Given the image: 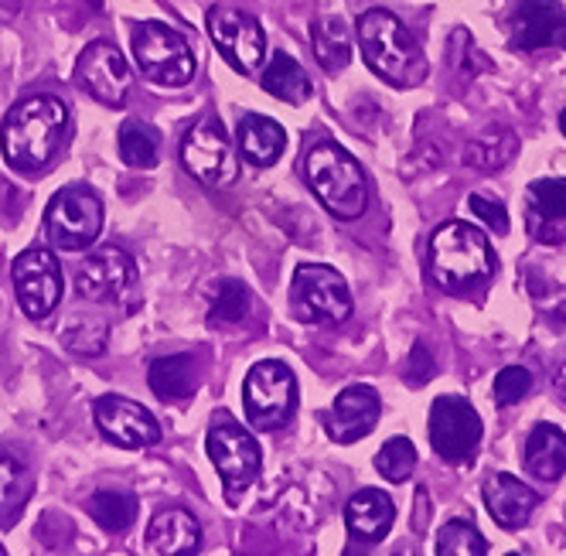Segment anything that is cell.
<instances>
[{"instance_id":"cell-31","label":"cell","mask_w":566,"mask_h":556,"mask_svg":"<svg viewBox=\"0 0 566 556\" xmlns=\"http://www.w3.org/2000/svg\"><path fill=\"white\" fill-rule=\"evenodd\" d=\"M86 508L93 515V523H99L106 533H124L140 512V505L130 492H96Z\"/></svg>"},{"instance_id":"cell-36","label":"cell","mask_w":566,"mask_h":556,"mask_svg":"<svg viewBox=\"0 0 566 556\" xmlns=\"http://www.w3.org/2000/svg\"><path fill=\"white\" fill-rule=\"evenodd\" d=\"M533 389V373L522 369V366H505L499 376H495V403L499 407H512V403H522L525 396Z\"/></svg>"},{"instance_id":"cell-7","label":"cell","mask_w":566,"mask_h":556,"mask_svg":"<svg viewBox=\"0 0 566 556\" xmlns=\"http://www.w3.org/2000/svg\"><path fill=\"white\" fill-rule=\"evenodd\" d=\"M294 317L304 325H342L352 317V294L345 276L332 266L307 263L291 284Z\"/></svg>"},{"instance_id":"cell-5","label":"cell","mask_w":566,"mask_h":556,"mask_svg":"<svg viewBox=\"0 0 566 556\" xmlns=\"http://www.w3.org/2000/svg\"><path fill=\"white\" fill-rule=\"evenodd\" d=\"M134 59H137L140 75L165 90L188 86L195 75V55H191V45L185 42V34L175 31L171 24H160V21L137 24Z\"/></svg>"},{"instance_id":"cell-29","label":"cell","mask_w":566,"mask_h":556,"mask_svg":"<svg viewBox=\"0 0 566 556\" xmlns=\"http://www.w3.org/2000/svg\"><path fill=\"white\" fill-rule=\"evenodd\" d=\"M518 150V140L509 127H492L484 130L468 150H464V161L474 168V171H499L505 168Z\"/></svg>"},{"instance_id":"cell-6","label":"cell","mask_w":566,"mask_h":556,"mask_svg":"<svg viewBox=\"0 0 566 556\" xmlns=\"http://www.w3.org/2000/svg\"><path fill=\"white\" fill-rule=\"evenodd\" d=\"M206 448L229 499H239V492H247L260 479V464H263L260 444L250 437V430L235 423L226 410L212 420Z\"/></svg>"},{"instance_id":"cell-9","label":"cell","mask_w":566,"mask_h":556,"mask_svg":"<svg viewBox=\"0 0 566 556\" xmlns=\"http://www.w3.org/2000/svg\"><path fill=\"white\" fill-rule=\"evenodd\" d=\"M242 403H247L250 423L256 430H280L297 407L294 373L276 359L256 363L242 386Z\"/></svg>"},{"instance_id":"cell-27","label":"cell","mask_w":566,"mask_h":556,"mask_svg":"<svg viewBox=\"0 0 566 556\" xmlns=\"http://www.w3.org/2000/svg\"><path fill=\"white\" fill-rule=\"evenodd\" d=\"M314 55L325 72H342L352 62V34L342 18H321L311 28Z\"/></svg>"},{"instance_id":"cell-24","label":"cell","mask_w":566,"mask_h":556,"mask_svg":"<svg viewBox=\"0 0 566 556\" xmlns=\"http://www.w3.org/2000/svg\"><path fill=\"white\" fill-rule=\"evenodd\" d=\"M522 461L530 468L533 479L539 482H556L566 471V433L556 423H539L533 433L525 437Z\"/></svg>"},{"instance_id":"cell-17","label":"cell","mask_w":566,"mask_h":556,"mask_svg":"<svg viewBox=\"0 0 566 556\" xmlns=\"http://www.w3.org/2000/svg\"><path fill=\"white\" fill-rule=\"evenodd\" d=\"M382 413V400L373 386H348L338 392L332 413L325 417V430L335 444H355L376 430Z\"/></svg>"},{"instance_id":"cell-10","label":"cell","mask_w":566,"mask_h":556,"mask_svg":"<svg viewBox=\"0 0 566 556\" xmlns=\"http://www.w3.org/2000/svg\"><path fill=\"white\" fill-rule=\"evenodd\" d=\"M181 161L201 185H209V188H229L239 178L232 140L226 137V127L216 120V116H206V120H198L185 134Z\"/></svg>"},{"instance_id":"cell-37","label":"cell","mask_w":566,"mask_h":556,"mask_svg":"<svg viewBox=\"0 0 566 556\" xmlns=\"http://www.w3.org/2000/svg\"><path fill=\"white\" fill-rule=\"evenodd\" d=\"M471 212L481 219V222H489L499 235H505L509 232V212H505V206L499 202L495 195H471Z\"/></svg>"},{"instance_id":"cell-14","label":"cell","mask_w":566,"mask_h":556,"mask_svg":"<svg viewBox=\"0 0 566 556\" xmlns=\"http://www.w3.org/2000/svg\"><path fill=\"white\" fill-rule=\"evenodd\" d=\"M509 45L515 52H563L566 11L559 0H515L509 18Z\"/></svg>"},{"instance_id":"cell-1","label":"cell","mask_w":566,"mask_h":556,"mask_svg":"<svg viewBox=\"0 0 566 556\" xmlns=\"http://www.w3.org/2000/svg\"><path fill=\"white\" fill-rule=\"evenodd\" d=\"M69 137V106L55 96H31L18 103L4 127H0V147L4 161L18 175H45L62 154Z\"/></svg>"},{"instance_id":"cell-26","label":"cell","mask_w":566,"mask_h":556,"mask_svg":"<svg viewBox=\"0 0 566 556\" xmlns=\"http://www.w3.org/2000/svg\"><path fill=\"white\" fill-rule=\"evenodd\" d=\"M260 86L266 96L291 103V106H301L304 99H311V78L291 55H273L270 65L263 69Z\"/></svg>"},{"instance_id":"cell-30","label":"cell","mask_w":566,"mask_h":556,"mask_svg":"<svg viewBox=\"0 0 566 556\" xmlns=\"http://www.w3.org/2000/svg\"><path fill=\"white\" fill-rule=\"evenodd\" d=\"M119 157H124V165L140 171L154 168L160 157V134L144 120H127L119 127Z\"/></svg>"},{"instance_id":"cell-25","label":"cell","mask_w":566,"mask_h":556,"mask_svg":"<svg viewBox=\"0 0 566 556\" xmlns=\"http://www.w3.org/2000/svg\"><path fill=\"white\" fill-rule=\"evenodd\" d=\"M147 382H150L157 400H165V403L188 400V396L198 392V382H201L198 359L195 355H168V359H154Z\"/></svg>"},{"instance_id":"cell-16","label":"cell","mask_w":566,"mask_h":556,"mask_svg":"<svg viewBox=\"0 0 566 556\" xmlns=\"http://www.w3.org/2000/svg\"><path fill=\"white\" fill-rule=\"evenodd\" d=\"M96 427L106 437L109 444L127 448V451H140V448H154L160 441V427L157 420L127 396H99L96 407Z\"/></svg>"},{"instance_id":"cell-4","label":"cell","mask_w":566,"mask_h":556,"mask_svg":"<svg viewBox=\"0 0 566 556\" xmlns=\"http://www.w3.org/2000/svg\"><path fill=\"white\" fill-rule=\"evenodd\" d=\"M301 171L317 195V202L325 206L335 219L352 222L366 212L369 206V185L361 175L358 161L338 147L335 140H321L301 157Z\"/></svg>"},{"instance_id":"cell-15","label":"cell","mask_w":566,"mask_h":556,"mask_svg":"<svg viewBox=\"0 0 566 556\" xmlns=\"http://www.w3.org/2000/svg\"><path fill=\"white\" fill-rule=\"evenodd\" d=\"M75 83L83 93H90L96 103L119 109L130 93V65L109 42H93L75 62Z\"/></svg>"},{"instance_id":"cell-32","label":"cell","mask_w":566,"mask_h":556,"mask_svg":"<svg viewBox=\"0 0 566 556\" xmlns=\"http://www.w3.org/2000/svg\"><path fill=\"white\" fill-rule=\"evenodd\" d=\"M253 311V294L242 281H222L219 284V294L209 307V322L212 325H242Z\"/></svg>"},{"instance_id":"cell-2","label":"cell","mask_w":566,"mask_h":556,"mask_svg":"<svg viewBox=\"0 0 566 556\" xmlns=\"http://www.w3.org/2000/svg\"><path fill=\"white\" fill-rule=\"evenodd\" d=\"M358 49L366 65L396 90L420 86L430 72L427 55L417 45V38L407 31V24L379 8L358 18Z\"/></svg>"},{"instance_id":"cell-3","label":"cell","mask_w":566,"mask_h":556,"mask_svg":"<svg viewBox=\"0 0 566 556\" xmlns=\"http://www.w3.org/2000/svg\"><path fill=\"white\" fill-rule=\"evenodd\" d=\"M499 260L492 240L478 225L451 219L430 235L433 281L448 294H471L495 273Z\"/></svg>"},{"instance_id":"cell-12","label":"cell","mask_w":566,"mask_h":556,"mask_svg":"<svg viewBox=\"0 0 566 556\" xmlns=\"http://www.w3.org/2000/svg\"><path fill=\"white\" fill-rule=\"evenodd\" d=\"M14 294L28 317L42 322L62 301V266L52 250H24L14 260Z\"/></svg>"},{"instance_id":"cell-35","label":"cell","mask_w":566,"mask_h":556,"mask_svg":"<svg viewBox=\"0 0 566 556\" xmlns=\"http://www.w3.org/2000/svg\"><path fill=\"white\" fill-rule=\"evenodd\" d=\"M62 342H65V348H72L78 355H96L106 345V322L93 314H86V317L75 314L62 332Z\"/></svg>"},{"instance_id":"cell-18","label":"cell","mask_w":566,"mask_h":556,"mask_svg":"<svg viewBox=\"0 0 566 556\" xmlns=\"http://www.w3.org/2000/svg\"><path fill=\"white\" fill-rule=\"evenodd\" d=\"M134 284V263L124 250H96L75 270V291L86 301H116Z\"/></svg>"},{"instance_id":"cell-41","label":"cell","mask_w":566,"mask_h":556,"mask_svg":"<svg viewBox=\"0 0 566 556\" xmlns=\"http://www.w3.org/2000/svg\"><path fill=\"white\" fill-rule=\"evenodd\" d=\"M0 553H4V546H0Z\"/></svg>"},{"instance_id":"cell-8","label":"cell","mask_w":566,"mask_h":556,"mask_svg":"<svg viewBox=\"0 0 566 556\" xmlns=\"http://www.w3.org/2000/svg\"><path fill=\"white\" fill-rule=\"evenodd\" d=\"M103 232V202L90 188H62L45 209V235L55 250H90Z\"/></svg>"},{"instance_id":"cell-11","label":"cell","mask_w":566,"mask_h":556,"mask_svg":"<svg viewBox=\"0 0 566 556\" xmlns=\"http://www.w3.org/2000/svg\"><path fill=\"white\" fill-rule=\"evenodd\" d=\"M209 34H212V45L219 49V55L235 72L250 75L260 69L263 52H266V34L253 14L229 8V4H219L209 11Z\"/></svg>"},{"instance_id":"cell-28","label":"cell","mask_w":566,"mask_h":556,"mask_svg":"<svg viewBox=\"0 0 566 556\" xmlns=\"http://www.w3.org/2000/svg\"><path fill=\"white\" fill-rule=\"evenodd\" d=\"M31 495V471L11 458V454H0V526H11L21 508L28 505Z\"/></svg>"},{"instance_id":"cell-20","label":"cell","mask_w":566,"mask_h":556,"mask_svg":"<svg viewBox=\"0 0 566 556\" xmlns=\"http://www.w3.org/2000/svg\"><path fill=\"white\" fill-rule=\"evenodd\" d=\"M484 505H489V512L495 515V523L502 529H522L525 523H530V515L536 512L539 495L530 485L512 479V474L499 471L484 482Z\"/></svg>"},{"instance_id":"cell-39","label":"cell","mask_w":566,"mask_h":556,"mask_svg":"<svg viewBox=\"0 0 566 556\" xmlns=\"http://www.w3.org/2000/svg\"><path fill=\"white\" fill-rule=\"evenodd\" d=\"M553 389H556V396H563V400H566V348L559 352V359L553 366Z\"/></svg>"},{"instance_id":"cell-22","label":"cell","mask_w":566,"mask_h":556,"mask_svg":"<svg viewBox=\"0 0 566 556\" xmlns=\"http://www.w3.org/2000/svg\"><path fill=\"white\" fill-rule=\"evenodd\" d=\"M235 140H239L242 161H247L250 168L276 165L283 147H287V134H283V127L276 120H270V116H260V113L242 116Z\"/></svg>"},{"instance_id":"cell-23","label":"cell","mask_w":566,"mask_h":556,"mask_svg":"<svg viewBox=\"0 0 566 556\" xmlns=\"http://www.w3.org/2000/svg\"><path fill=\"white\" fill-rule=\"evenodd\" d=\"M198 546H201V529L195 523V515L185 508L160 512L147 529V549L157 556H185V553H198Z\"/></svg>"},{"instance_id":"cell-21","label":"cell","mask_w":566,"mask_h":556,"mask_svg":"<svg viewBox=\"0 0 566 556\" xmlns=\"http://www.w3.org/2000/svg\"><path fill=\"white\" fill-rule=\"evenodd\" d=\"M392 520H396V505L379 489H361L345 505L348 533L361 543H379L392 529Z\"/></svg>"},{"instance_id":"cell-40","label":"cell","mask_w":566,"mask_h":556,"mask_svg":"<svg viewBox=\"0 0 566 556\" xmlns=\"http://www.w3.org/2000/svg\"><path fill=\"white\" fill-rule=\"evenodd\" d=\"M559 127H563V134H566V109H563V116H559Z\"/></svg>"},{"instance_id":"cell-34","label":"cell","mask_w":566,"mask_h":556,"mask_svg":"<svg viewBox=\"0 0 566 556\" xmlns=\"http://www.w3.org/2000/svg\"><path fill=\"white\" fill-rule=\"evenodd\" d=\"M484 553H489V543H484V536L471 523L454 520L448 526H440L437 556H484Z\"/></svg>"},{"instance_id":"cell-33","label":"cell","mask_w":566,"mask_h":556,"mask_svg":"<svg viewBox=\"0 0 566 556\" xmlns=\"http://www.w3.org/2000/svg\"><path fill=\"white\" fill-rule=\"evenodd\" d=\"M413 468H417V448H413V441H407V437H392V441H386V448H379V454H376V471L392 485L410 482Z\"/></svg>"},{"instance_id":"cell-13","label":"cell","mask_w":566,"mask_h":556,"mask_svg":"<svg viewBox=\"0 0 566 556\" xmlns=\"http://www.w3.org/2000/svg\"><path fill=\"white\" fill-rule=\"evenodd\" d=\"M430 444L443 461H471L481 444V417L461 396H440L430 407Z\"/></svg>"},{"instance_id":"cell-38","label":"cell","mask_w":566,"mask_h":556,"mask_svg":"<svg viewBox=\"0 0 566 556\" xmlns=\"http://www.w3.org/2000/svg\"><path fill=\"white\" fill-rule=\"evenodd\" d=\"M407 382L413 386V389H420L423 382H430L433 376H437V363L430 359V352H427V345L423 342H417L413 345V352H410V366H407Z\"/></svg>"},{"instance_id":"cell-19","label":"cell","mask_w":566,"mask_h":556,"mask_svg":"<svg viewBox=\"0 0 566 556\" xmlns=\"http://www.w3.org/2000/svg\"><path fill=\"white\" fill-rule=\"evenodd\" d=\"M525 225L543 246H566V181L543 178L525 195Z\"/></svg>"}]
</instances>
